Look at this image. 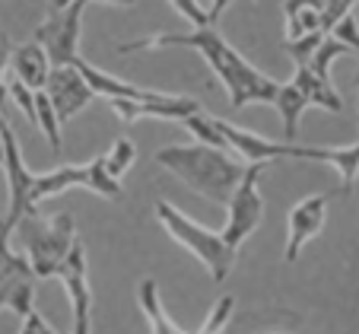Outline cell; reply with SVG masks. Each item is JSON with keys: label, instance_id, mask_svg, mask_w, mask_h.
Returning <instances> with one entry per match:
<instances>
[{"label": "cell", "instance_id": "1", "mask_svg": "<svg viewBox=\"0 0 359 334\" xmlns=\"http://www.w3.org/2000/svg\"><path fill=\"white\" fill-rule=\"evenodd\" d=\"M156 48H191L207 61V67L217 74V80L229 93L232 109L242 105H271L277 95V80H271L267 74H261L248 58H242V51L229 45L219 35L217 26H201L191 32H163V35H149V39H137L121 45L118 51L130 55V51H156Z\"/></svg>", "mask_w": 359, "mask_h": 334}, {"label": "cell", "instance_id": "2", "mask_svg": "<svg viewBox=\"0 0 359 334\" xmlns=\"http://www.w3.org/2000/svg\"><path fill=\"white\" fill-rule=\"evenodd\" d=\"M156 163L175 178H182L194 194L219 207H226V201H229V194L236 191L238 178L245 172V163L232 156L229 150L201 140L163 147V150H156Z\"/></svg>", "mask_w": 359, "mask_h": 334}, {"label": "cell", "instance_id": "3", "mask_svg": "<svg viewBox=\"0 0 359 334\" xmlns=\"http://www.w3.org/2000/svg\"><path fill=\"white\" fill-rule=\"evenodd\" d=\"M13 232H20V242H22V248H26V261H29V267H32L35 280L57 277L70 246L76 242V226H74L70 213L39 217V213L32 211L13 226Z\"/></svg>", "mask_w": 359, "mask_h": 334}, {"label": "cell", "instance_id": "4", "mask_svg": "<svg viewBox=\"0 0 359 334\" xmlns=\"http://www.w3.org/2000/svg\"><path fill=\"white\" fill-rule=\"evenodd\" d=\"M156 217H159V223H163V229L175 239L184 252L194 255V258L210 271V277L217 280V283L229 277L232 265H236V248L226 246L223 232H213V229H207V226H201L197 220H191L188 213H182L175 204H169V201H156Z\"/></svg>", "mask_w": 359, "mask_h": 334}, {"label": "cell", "instance_id": "5", "mask_svg": "<svg viewBox=\"0 0 359 334\" xmlns=\"http://www.w3.org/2000/svg\"><path fill=\"white\" fill-rule=\"evenodd\" d=\"M70 188H89L109 201L121 198V178L109 175V169H105V153H99L95 159H89V163H83V166H57V169H51V172L32 175L29 201H32V207H39L41 201L57 198V194H64V191H70Z\"/></svg>", "mask_w": 359, "mask_h": 334}, {"label": "cell", "instance_id": "6", "mask_svg": "<svg viewBox=\"0 0 359 334\" xmlns=\"http://www.w3.org/2000/svg\"><path fill=\"white\" fill-rule=\"evenodd\" d=\"M264 169H267V163H245L242 178H238L236 191L226 201L229 217H226V226H223V239H226V246L236 248V252L245 239L261 226V220H264V194L258 188Z\"/></svg>", "mask_w": 359, "mask_h": 334}, {"label": "cell", "instance_id": "7", "mask_svg": "<svg viewBox=\"0 0 359 334\" xmlns=\"http://www.w3.org/2000/svg\"><path fill=\"white\" fill-rule=\"evenodd\" d=\"M10 236L13 226L0 220V309H10L22 319L29 309H35V274L26 255H16L10 248Z\"/></svg>", "mask_w": 359, "mask_h": 334}, {"label": "cell", "instance_id": "8", "mask_svg": "<svg viewBox=\"0 0 359 334\" xmlns=\"http://www.w3.org/2000/svg\"><path fill=\"white\" fill-rule=\"evenodd\" d=\"M83 10H86V0H74V4H67L64 10H55V13L35 29V41L45 48L51 67L74 64L76 58H80Z\"/></svg>", "mask_w": 359, "mask_h": 334}, {"label": "cell", "instance_id": "9", "mask_svg": "<svg viewBox=\"0 0 359 334\" xmlns=\"http://www.w3.org/2000/svg\"><path fill=\"white\" fill-rule=\"evenodd\" d=\"M0 137H4V175H7V188H10V207H7V223L16 226L26 213H32V201H29V188H32V175L29 172L26 159H22V150H20V140H16V131L10 128L7 115H4V105H0Z\"/></svg>", "mask_w": 359, "mask_h": 334}, {"label": "cell", "instance_id": "10", "mask_svg": "<svg viewBox=\"0 0 359 334\" xmlns=\"http://www.w3.org/2000/svg\"><path fill=\"white\" fill-rule=\"evenodd\" d=\"M109 105L124 124L140 121V118H165V121H178V118L191 115V112H201V105H197L191 95L156 93V89H143V95H137V99L115 95V99H109Z\"/></svg>", "mask_w": 359, "mask_h": 334}, {"label": "cell", "instance_id": "11", "mask_svg": "<svg viewBox=\"0 0 359 334\" xmlns=\"http://www.w3.org/2000/svg\"><path fill=\"white\" fill-rule=\"evenodd\" d=\"M45 95L51 109H55L57 121L67 124L74 115H80L89 102L95 99V93L89 89V83L80 76V70L74 64H61V67H51L48 70V80H45Z\"/></svg>", "mask_w": 359, "mask_h": 334}, {"label": "cell", "instance_id": "12", "mask_svg": "<svg viewBox=\"0 0 359 334\" xmlns=\"http://www.w3.org/2000/svg\"><path fill=\"white\" fill-rule=\"evenodd\" d=\"M57 277L64 280L74 309V334H93V290H89V271H86V252H83L80 239L70 246Z\"/></svg>", "mask_w": 359, "mask_h": 334}, {"label": "cell", "instance_id": "13", "mask_svg": "<svg viewBox=\"0 0 359 334\" xmlns=\"http://www.w3.org/2000/svg\"><path fill=\"white\" fill-rule=\"evenodd\" d=\"M327 204H331V194H309L290 211V232H286V252H283L286 261H296L302 255L305 242L325 229Z\"/></svg>", "mask_w": 359, "mask_h": 334}, {"label": "cell", "instance_id": "14", "mask_svg": "<svg viewBox=\"0 0 359 334\" xmlns=\"http://www.w3.org/2000/svg\"><path fill=\"white\" fill-rule=\"evenodd\" d=\"M286 159L325 163V166H331V169H337L344 194H350V191L356 188V178H359V143H350V147H302V143H296V140H286Z\"/></svg>", "mask_w": 359, "mask_h": 334}, {"label": "cell", "instance_id": "15", "mask_svg": "<svg viewBox=\"0 0 359 334\" xmlns=\"http://www.w3.org/2000/svg\"><path fill=\"white\" fill-rule=\"evenodd\" d=\"M213 121H217V128H219V134H223L226 147H229V150H236L245 163H271V159H286V143H273V140H267V137H258V134H251V131H245V128H236V124L223 121V118H213Z\"/></svg>", "mask_w": 359, "mask_h": 334}, {"label": "cell", "instance_id": "16", "mask_svg": "<svg viewBox=\"0 0 359 334\" xmlns=\"http://www.w3.org/2000/svg\"><path fill=\"white\" fill-rule=\"evenodd\" d=\"M10 70L29 89H41L48 80V70H51V61H48L45 48L39 41H29V45H20L10 51Z\"/></svg>", "mask_w": 359, "mask_h": 334}, {"label": "cell", "instance_id": "17", "mask_svg": "<svg viewBox=\"0 0 359 334\" xmlns=\"http://www.w3.org/2000/svg\"><path fill=\"white\" fill-rule=\"evenodd\" d=\"M292 83H296L299 89H302L305 102L309 105H318V109L325 112H344V99H340V93L334 89L331 80H325V76H318L309 64H296V74H292Z\"/></svg>", "mask_w": 359, "mask_h": 334}, {"label": "cell", "instance_id": "18", "mask_svg": "<svg viewBox=\"0 0 359 334\" xmlns=\"http://www.w3.org/2000/svg\"><path fill=\"white\" fill-rule=\"evenodd\" d=\"M137 302H140V312L149 321V331L153 334H191V331H182L178 325H172L169 312L163 306V296H159L156 280H143L140 290H137Z\"/></svg>", "mask_w": 359, "mask_h": 334}, {"label": "cell", "instance_id": "19", "mask_svg": "<svg viewBox=\"0 0 359 334\" xmlns=\"http://www.w3.org/2000/svg\"><path fill=\"white\" fill-rule=\"evenodd\" d=\"M271 105L280 112V118H283V134H286V140H296V137H299V118H302V112L309 109V102H305L302 89H299L292 80L280 83V86H277V95H273Z\"/></svg>", "mask_w": 359, "mask_h": 334}, {"label": "cell", "instance_id": "20", "mask_svg": "<svg viewBox=\"0 0 359 334\" xmlns=\"http://www.w3.org/2000/svg\"><path fill=\"white\" fill-rule=\"evenodd\" d=\"M32 124L48 137L51 150L61 153V121H57L55 109H51V102H48L45 89H35V121Z\"/></svg>", "mask_w": 359, "mask_h": 334}, {"label": "cell", "instance_id": "21", "mask_svg": "<svg viewBox=\"0 0 359 334\" xmlns=\"http://www.w3.org/2000/svg\"><path fill=\"white\" fill-rule=\"evenodd\" d=\"M134 159H137L134 140H128V137H118V140L111 143L109 150H105V169H109V175L121 178L124 172L134 166Z\"/></svg>", "mask_w": 359, "mask_h": 334}, {"label": "cell", "instance_id": "22", "mask_svg": "<svg viewBox=\"0 0 359 334\" xmlns=\"http://www.w3.org/2000/svg\"><path fill=\"white\" fill-rule=\"evenodd\" d=\"M321 39H325V32H321V29H312V32H302V35H296V39H286L283 48L296 64H309Z\"/></svg>", "mask_w": 359, "mask_h": 334}, {"label": "cell", "instance_id": "23", "mask_svg": "<svg viewBox=\"0 0 359 334\" xmlns=\"http://www.w3.org/2000/svg\"><path fill=\"white\" fill-rule=\"evenodd\" d=\"M232 309H236V300H232V296H223V300L210 309V315H207V321H203V328L197 334H219L226 328V321L232 319Z\"/></svg>", "mask_w": 359, "mask_h": 334}, {"label": "cell", "instance_id": "24", "mask_svg": "<svg viewBox=\"0 0 359 334\" xmlns=\"http://www.w3.org/2000/svg\"><path fill=\"white\" fill-rule=\"evenodd\" d=\"M327 35H334L337 41H344L350 51H356L359 55V22H356V16L353 13H346L344 20H337L331 29H327Z\"/></svg>", "mask_w": 359, "mask_h": 334}, {"label": "cell", "instance_id": "25", "mask_svg": "<svg viewBox=\"0 0 359 334\" xmlns=\"http://www.w3.org/2000/svg\"><path fill=\"white\" fill-rule=\"evenodd\" d=\"M7 95L20 105V112L29 118V121H35V89H29L26 83H20L13 76V80H7Z\"/></svg>", "mask_w": 359, "mask_h": 334}, {"label": "cell", "instance_id": "26", "mask_svg": "<svg viewBox=\"0 0 359 334\" xmlns=\"http://www.w3.org/2000/svg\"><path fill=\"white\" fill-rule=\"evenodd\" d=\"M169 4H172V10H175L178 16H184L194 29L213 26L210 16H207V7H201V0H169Z\"/></svg>", "mask_w": 359, "mask_h": 334}, {"label": "cell", "instance_id": "27", "mask_svg": "<svg viewBox=\"0 0 359 334\" xmlns=\"http://www.w3.org/2000/svg\"><path fill=\"white\" fill-rule=\"evenodd\" d=\"M356 4H359V0H325V10H321L318 29H321V32H327V29H331L337 20H344L346 13H353V7H356Z\"/></svg>", "mask_w": 359, "mask_h": 334}, {"label": "cell", "instance_id": "28", "mask_svg": "<svg viewBox=\"0 0 359 334\" xmlns=\"http://www.w3.org/2000/svg\"><path fill=\"white\" fill-rule=\"evenodd\" d=\"M20 334H57L55 328L48 325L45 319H41L35 309H29L26 315H22V328H20Z\"/></svg>", "mask_w": 359, "mask_h": 334}, {"label": "cell", "instance_id": "29", "mask_svg": "<svg viewBox=\"0 0 359 334\" xmlns=\"http://www.w3.org/2000/svg\"><path fill=\"white\" fill-rule=\"evenodd\" d=\"M10 51H13V45H10V39H4V35H0V105H4V99H7V74H10Z\"/></svg>", "mask_w": 359, "mask_h": 334}, {"label": "cell", "instance_id": "30", "mask_svg": "<svg viewBox=\"0 0 359 334\" xmlns=\"http://www.w3.org/2000/svg\"><path fill=\"white\" fill-rule=\"evenodd\" d=\"M299 10H325V0H283V16H292Z\"/></svg>", "mask_w": 359, "mask_h": 334}, {"label": "cell", "instance_id": "31", "mask_svg": "<svg viewBox=\"0 0 359 334\" xmlns=\"http://www.w3.org/2000/svg\"><path fill=\"white\" fill-rule=\"evenodd\" d=\"M232 4H236V0H210V7H207V16H210L213 26H217V20L232 7Z\"/></svg>", "mask_w": 359, "mask_h": 334}, {"label": "cell", "instance_id": "32", "mask_svg": "<svg viewBox=\"0 0 359 334\" xmlns=\"http://www.w3.org/2000/svg\"><path fill=\"white\" fill-rule=\"evenodd\" d=\"M86 4H118V7H130L137 0H86Z\"/></svg>", "mask_w": 359, "mask_h": 334}, {"label": "cell", "instance_id": "33", "mask_svg": "<svg viewBox=\"0 0 359 334\" xmlns=\"http://www.w3.org/2000/svg\"><path fill=\"white\" fill-rule=\"evenodd\" d=\"M67 4H74V0H51V13H55V10H64Z\"/></svg>", "mask_w": 359, "mask_h": 334}, {"label": "cell", "instance_id": "34", "mask_svg": "<svg viewBox=\"0 0 359 334\" xmlns=\"http://www.w3.org/2000/svg\"><path fill=\"white\" fill-rule=\"evenodd\" d=\"M0 159H4V137H0Z\"/></svg>", "mask_w": 359, "mask_h": 334}]
</instances>
